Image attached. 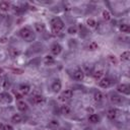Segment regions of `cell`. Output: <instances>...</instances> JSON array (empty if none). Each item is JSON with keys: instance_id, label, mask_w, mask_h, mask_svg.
Returning a JSON list of instances; mask_svg holds the SVG:
<instances>
[{"instance_id": "33", "label": "cell", "mask_w": 130, "mask_h": 130, "mask_svg": "<svg viewBox=\"0 0 130 130\" xmlns=\"http://www.w3.org/2000/svg\"><path fill=\"white\" fill-rule=\"evenodd\" d=\"M15 98H16V100H21L22 99V94L19 93V92H15Z\"/></svg>"}, {"instance_id": "22", "label": "cell", "mask_w": 130, "mask_h": 130, "mask_svg": "<svg viewBox=\"0 0 130 130\" xmlns=\"http://www.w3.org/2000/svg\"><path fill=\"white\" fill-rule=\"evenodd\" d=\"M9 53H10V55H11L12 57H16V56H18V55L20 54L19 50L15 49V48H10V49H9Z\"/></svg>"}, {"instance_id": "3", "label": "cell", "mask_w": 130, "mask_h": 130, "mask_svg": "<svg viewBox=\"0 0 130 130\" xmlns=\"http://www.w3.org/2000/svg\"><path fill=\"white\" fill-rule=\"evenodd\" d=\"M72 76L75 80H82L84 78V72L80 69V68H76L73 73H72Z\"/></svg>"}, {"instance_id": "14", "label": "cell", "mask_w": 130, "mask_h": 130, "mask_svg": "<svg viewBox=\"0 0 130 130\" xmlns=\"http://www.w3.org/2000/svg\"><path fill=\"white\" fill-rule=\"evenodd\" d=\"M17 109H18L19 111H21V112L26 111V110H27V105H26V103H24L23 101H19V102L17 103Z\"/></svg>"}, {"instance_id": "5", "label": "cell", "mask_w": 130, "mask_h": 130, "mask_svg": "<svg viewBox=\"0 0 130 130\" xmlns=\"http://www.w3.org/2000/svg\"><path fill=\"white\" fill-rule=\"evenodd\" d=\"M72 94H73V92H72L71 89H65V90L62 92V94L60 95V100H61V101L70 100V99L72 98Z\"/></svg>"}, {"instance_id": "1", "label": "cell", "mask_w": 130, "mask_h": 130, "mask_svg": "<svg viewBox=\"0 0 130 130\" xmlns=\"http://www.w3.org/2000/svg\"><path fill=\"white\" fill-rule=\"evenodd\" d=\"M19 34H20V37H21L24 41H26V42H31V41L35 40V34H34L32 30H31L30 28H28V27H23V28H21L20 31H19Z\"/></svg>"}, {"instance_id": "6", "label": "cell", "mask_w": 130, "mask_h": 130, "mask_svg": "<svg viewBox=\"0 0 130 130\" xmlns=\"http://www.w3.org/2000/svg\"><path fill=\"white\" fill-rule=\"evenodd\" d=\"M107 116H108V118L110 120H115L117 118V116H118V111L116 109H114V108L109 109L108 112H107Z\"/></svg>"}, {"instance_id": "29", "label": "cell", "mask_w": 130, "mask_h": 130, "mask_svg": "<svg viewBox=\"0 0 130 130\" xmlns=\"http://www.w3.org/2000/svg\"><path fill=\"white\" fill-rule=\"evenodd\" d=\"M103 17H104V19H106V20H109V19L111 18L110 12H109V11H107V10L103 11Z\"/></svg>"}, {"instance_id": "13", "label": "cell", "mask_w": 130, "mask_h": 130, "mask_svg": "<svg viewBox=\"0 0 130 130\" xmlns=\"http://www.w3.org/2000/svg\"><path fill=\"white\" fill-rule=\"evenodd\" d=\"M52 89H53V91H55V92H58V91L61 89V82H60V80H55V81L53 82V84H52Z\"/></svg>"}, {"instance_id": "4", "label": "cell", "mask_w": 130, "mask_h": 130, "mask_svg": "<svg viewBox=\"0 0 130 130\" xmlns=\"http://www.w3.org/2000/svg\"><path fill=\"white\" fill-rule=\"evenodd\" d=\"M111 83H112V81H111V79L108 78V77H103V78H101L100 81H99V85H100L101 87H104V88L109 87V86L111 85Z\"/></svg>"}, {"instance_id": "34", "label": "cell", "mask_w": 130, "mask_h": 130, "mask_svg": "<svg viewBox=\"0 0 130 130\" xmlns=\"http://www.w3.org/2000/svg\"><path fill=\"white\" fill-rule=\"evenodd\" d=\"M3 130H13V128L10 126V125H5L3 127Z\"/></svg>"}, {"instance_id": "10", "label": "cell", "mask_w": 130, "mask_h": 130, "mask_svg": "<svg viewBox=\"0 0 130 130\" xmlns=\"http://www.w3.org/2000/svg\"><path fill=\"white\" fill-rule=\"evenodd\" d=\"M103 75H104V70L103 69H95V70H93L92 71V76H93V78L94 79H101V78H103Z\"/></svg>"}, {"instance_id": "2", "label": "cell", "mask_w": 130, "mask_h": 130, "mask_svg": "<svg viewBox=\"0 0 130 130\" xmlns=\"http://www.w3.org/2000/svg\"><path fill=\"white\" fill-rule=\"evenodd\" d=\"M51 25H52V28H53V31L54 32H59L64 27V23H63V21L60 18H54V19H52Z\"/></svg>"}, {"instance_id": "11", "label": "cell", "mask_w": 130, "mask_h": 130, "mask_svg": "<svg viewBox=\"0 0 130 130\" xmlns=\"http://www.w3.org/2000/svg\"><path fill=\"white\" fill-rule=\"evenodd\" d=\"M61 50H62V48H61V46L59 44H54L51 47V52H52L53 55H59Z\"/></svg>"}, {"instance_id": "20", "label": "cell", "mask_w": 130, "mask_h": 130, "mask_svg": "<svg viewBox=\"0 0 130 130\" xmlns=\"http://www.w3.org/2000/svg\"><path fill=\"white\" fill-rule=\"evenodd\" d=\"M130 59V53L129 51H125L121 54V60L122 61H128Z\"/></svg>"}, {"instance_id": "21", "label": "cell", "mask_w": 130, "mask_h": 130, "mask_svg": "<svg viewBox=\"0 0 130 130\" xmlns=\"http://www.w3.org/2000/svg\"><path fill=\"white\" fill-rule=\"evenodd\" d=\"M61 113L64 114V115H68V114H70V113H71V110H70L69 106H66V105L62 106V107H61Z\"/></svg>"}, {"instance_id": "28", "label": "cell", "mask_w": 130, "mask_h": 130, "mask_svg": "<svg viewBox=\"0 0 130 130\" xmlns=\"http://www.w3.org/2000/svg\"><path fill=\"white\" fill-rule=\"evenodd\" d=\"M12 98L9 93H4V103H11Z\"/></svg>"}, {"instance_id": "32", "label": "cell", "mask_w": 130, "mask_h": 130, "mask_svg": "<svg viewBox=\"0 0 130 130\" xmlns=\"http://www.w3.org/2000/svg\"><path fill=\"white\" fill-rule=\"evenodd\" d=\"M68 31H69V34H76V28L75 27H70L69 29H68Z\"/></svg>"}, {"instance_id": "26", "label": "cell", "mask_w": 130, "mask_h": 130, "mask_svg": "<svg viewBox=\"0 0 130 130\" xmlns=\"http://www.w3.org/2000/svg\"><path fill=\"white\" fill-rule=\"evenodd\" d=\"M86 23H87V25H88L89 27H95V24H96L95 20L92 19V18H88L87 21H86Z\"/></svg>"}, {"instance_id": "23", "label": "cell", "mask_w": 130, "mask_h": 130, "mask_svg": "<svg viewBox=\"0 0 130 130\" xmlns=\"http://www.w3.org/2000/svg\"><path fill=\"white\" fill-rule=\"evenodd\" d=\"M129 25L128 24H125V23H123V24H121L120 25V30L122 31V32H129Z\"/></svg>"}, {"instance_id": "38", "label": "cell", "mask_w": 130, "mask_h": 130, "mask_svg": "<svg viewBox=\"0 0 130 130\" xmlns=\"http://www.w3.org/2000/svg\"><path fill=\"white\" fill-rule=\"evenodd\" d=\"M60 130H66V129H63V128H61V129H60Z\"/></svg>"}, {"instance_id": "15", "label": "cell", "mask_w": 130, "mask_h": 130, "mask_svg": "<svg viewBox=\"0 0 130 130\" xmlns=\"http://www.w3.org/2000/svg\"><path fill=\"white\" fill-rule=\"evenodd\" d=\"M10 8V5L8 2H5V1H1L0 2V10L2 11H8Z\"/></svg>"}, {"instance_id": "35", "label": "cell", "mask_w": 130, "mask_h": 130, "mask_svg": "<svg viewBox=\"0 0 130 130\" xmlns=\"http://www.w3.org/2000/svg\"><path fill=\"white\" fill-rule=\"evenodd\" d=\"M7 40H8V39H7V38H6V37H3V38H1V39H0V42H1V43H2V44H5V43H6V41H7Z\"/></svg>"}, {"instance_id": "27", "label": "cell", "mask_w": 130, "mask_h": 130, "mask_svg": "<svg viewBox=\"0 0 130 130\" xmlns=\"http://www.w3.org/2000/svg\"><path fill=\"white\" fill-rule=\"evenodd\" d=\"M108 60H109L112 64H114V65H117V63H118V61H117L116 57H115V56H113V55H109V56H108Z\"/></svg>"}, {"instance_id": "16", "label": "cell", "mask_w": 130, "mask_h": 130, "mask_svg": "<svg viewBox=\"0 0 130 130\" xmlns=\"http://www.w3.org/2000/svg\"><path fill=\"white\" fill-rule=\"evenodd\" d=\"M93 99H94L95 102L99 103V102H102V101H103L104 95H103V93H102L101 91H95L94 94H93Z\"/></svg>"}, {"instance_id": "37", "label": "cell", "mask_w": 130, "mask_h": 130, "mask_svg": "<svg viewBox=\"0 0 130 130\" xmlns=\"http://www.w3.org/2000/svg\"><path fill=\"white\" fill-rule=\"evenodd\" d=\"M2 72H3V70H2V69H1V68H0V74H1V73H2Z\"/></svg>"}, {"instance_id": "25", "label": "cell", "mask_w": 130, "mask_h": 130, "mask_svg": "<svg viewBox=\"0 0 130 130\" xmlns=\"http://www.w3.org/2000/svg\"><path fill=\"white\" fill-rule=\"evenodd\" d=\"M45 63L46 64H52V63H54V58L51 56V55H47L46 57H45Z\"/></svg>"}, {"instance_id": "8", "label": "cell", "mask_w": 130, "mask_h": 130, "mask_svg": "<svg viewBox=\"0 0 130 130\" xmlns=\"http://www.w3.org/2000/svg\"><path fill=\"white\" fill-rule=\"evenodd\" d=\"M110 99H111V102L115 105H120L123 103V98L121 95H118V94H112Z\"/></svg>"}, {"instance_id": "36", "label": "cell", "mask_w": 130, "mask_h": 130, "mask_svg": "<svg viewBox=\"0 0 130 130\" xmlns=\"http://www.w3.org/2000/svg\"><path fill=\"white\" fill-rule=\"evenodd\" d=\"M0 103H4V93H0Z\"/></svg>"}, {"instance_id": "24", "label": "cell", "mask_w": 130, "mask_h": 130, "mask_svg": "<svg viewBox=\"0 0 130 130\" xmlns=\"http://www.w3.org/2000/svg\"><path fill=\"white\" fill-rule=\"evenodd\" d=\"M98 47H99V45H98L95 42H90V43L88 44V49H89L90 51H94V50H96Z\"/></svg>"}, {"instance_id": "9", "label": "cell", "mask_w": 130, "mask_h": 130, "mask_svg": "<svg viewBox=\"0 0 130 130\" xmlns=\"http://www.w3.org/2000/svg\"><path fill=\"white\" fill-rule=\"evenodd\" d=\"M45 101H46L45 98L43 95H41V94H37V95H35L32 98V103L35 105H43L45 103Z\"/></svg>"}, {"instance_id": "31", "label": "cell", "mask_w": 130, "mask_h": 130, "mask_svg": "<svg viewBox=\"0 0 130 130\" xmlns=\"http://www.w3.org/2000/svg\"><path fill=\"white\" fill-rule=\"evenodd\" d=\"M12 71H13L15 74H21V73H23V70H22V69H18V68L12 69Z\"/></svg>"}, {"instance_id": "18", "label": "cell", "mask_w": 130, "mask_h": 130, "mask_svg": "<svg viewBox=\"0 0 130 130\" xmlns=\"http://www.w3.org/2000/svg\"><path fill=\"white\" fill-rule=\"evenodd\" d=\"M35 28H36V30H37L38 32H43V31L45 30V24H43V23H41V22H37V23L35 24Z\"/></svg>"}, {"instance_id": "12", "label": "cell", "mask_w": 130, "mask_h": 130, "mask_svg": "<svg viewBox=\"0 0 130 130\" xmlns=\"http://www.w3.org/2000/svg\"><path fill=\"white\" fill-rule=\"evenodd\" d=\"M19 91H20V93L23 95V94H27V93H29V91H30V87L27 85V84H21L20 86H19Z\"/></svg>"}, {"instance_id": "7", "label": "cell", "mask_w": 130, "mask_h": 130, "mask_svg": "<svg viewBox=\"0 0 130 130\" xmlns=\"http://www.w3.org/2000/svg\"><path fill=\"white\" fill-rule=\"evenodd\" d=\"M129 85L128 84H125V83H122L120 85H118L117 87V90L119 92H122V93H125V94H128L129 93Z\"/></svg>"}, {"instance_id": "17", "label": "cell", "mask_w": 130, "mask_h": 130, "mask_svg": "<svg viewBox=\"0 0 130 130\" xmlns=\"http://www.w3.org/2000/svg\"><path fill=\"white\" fill-rule=\"evenodd\" d=\"M11 121H12L13 123L18 124V123H20V122L22 121V117H21L19 114H14V115L12 116V118H11Z\"/></svg>"}, {"instance_id": "19", "label": "cell", "mask_w": 130, "mask_h": 130, "mask_svg": "<svg viewBox=\"0 0 130 130\" xmlns=\"http://www.w3.org/2000/svg\"><path fill=\"white\" fill-rule=\"evenodd\" d=\"M100 120V117L96 115V114H91L89 117H88V121L91 122V123H98Z\"/></svg>"}, {"instance_id": "30", "label": "cell", "mask_w": 130, "mask_h": 130, "mask_svg": "<svg viewBox=\"0 0 130 130\" xmlns=\"http://www.w3.org/2000/svg\"><path fill=\"white\" fill-rule=\"evenodd\" d=\"M50 125H51L52 127H58V126H59V123H58V121H56V120H51V121H50Z\"/></svg>"}]
</instances>
